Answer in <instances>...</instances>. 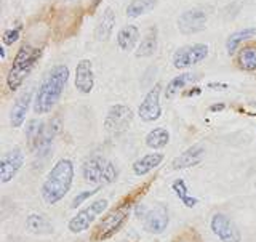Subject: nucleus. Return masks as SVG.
<instances>
[{
  "mask_svg": "<svg viewBox=\"0 0 256 242\" xmlns=\"http://www.w3.org/2000/svg\"><path fill=\"white\" fill-rule=\"evenodd\" d=\"M194 80H196V76L190 74V72H186V74H180V76L173 77L170 82H168L166 88H165V98L166 100L174 98V96L178 95L184 87H186L188 84H190V82H194Z\"/></svg>",
  "mask_w": 256,
  "mask_h": 242,
  "instance_id": "4be33fe9",
  "label": "nucleus"
},
{
  "mask_svg": "<svg viewBox=\"0 0 256 242\" xmlns=\"http://www.w3.org/2000/svg\"><path fill=\"white\" fill-rule=\"evenodd\" d=\"M94 87L93 63L90 60H80L76 68V88L84 95H88Z\"/></svg>",
  "mask_w": 256,
  "mask_h": 242,
  "instance_id": "2eb2a0df",
  "label": "nucleus"
},
{
  "mask_svg": "<svg viewBox=\"0 0 256 242\" xmlns=\"http://www.w3.org/2000/svg\"><path fill=\"white\" fill-rule=\"evenodd\" d=\"M58 133V124L46 125L44 120L32 119L26 127V138L32 152H42L52 146L54 135Z\"/></svg>",
  "mask_w": 256,
  "mask_h": 242,
  "instance_id": "39448f33",
  "label": "nucleus"
},
{
  "mask_svg": "<svg viewBox=\"0 0 256 242\" xmlns=\"http://www.w3.org/2000/svg\"><path fill=\"white\" fill-rule=\"evenodd\" d=\"M40 56H42V48L32 47L30 44H22L20 47L6 76V85L12 92H16L22 85L30 71L34 69L36 63L40 60Z\"/></svg>",
  "mask_w": 256,
  "mask_h": 242,
  "instance_id": "7ed1b4c3",
  "label": "nucleus"
},
{
  "mask_svg": "<svg viewBox=\"0 0 256 242\" xmlns=\"http://www.w3.org/2000/svg\"><path fill=\"white\" fill-rule=\"evenodd\" d=\"M254 34H256L254 28H245V29H240V31L234 32V34H230L228 37V40H226V50H228V53L232 55L238 48L240 44L245 42L246 39L253 37Z\"/></svg>",
  "mask_w": 256,
  "mask_h": 242,
  "instance_id": "cd10ccee",
  "label": "nucleus"
},
{
  "mask_svg": "<svg viewBox=\"0 0 256 242\" xmlns=\"http://www.w3.org/2000/svg\"><path fill=\"white\" fill-rule=\"evenodd\" d=\"M130 208L132 204L130 202H124L118 207H116L114 210L109 212L104 218L100 221V224L94 229V240H106L109 237H112L116 232L124 226L125 221L130 216Z\"/></svg>",
  "mask_w": 256,
  "mask_h": 242,
  "instance_id": "423d86ee",
  "label": "nucleus"
},
{
  "mask_svg": "<svg viewBox=\"0 0 256 242\" xmlns=\"http://www.w3.org/2000/svg\"><path fill=\"white\" fill-rule=\"evenodd\" d=\"M208 53H210V48H208L206 44H192L178 48L174 52L172 61L176 69H186L206 60Z\"/></svg>",
  "mask_w": 256,
  "mask_h": 242,
  "instance_id": "1a4fd4ad",
  "label": "nucleus"
},
{
  "mask_svg": "<svg viewBox=\"0 0 256 242\" xmlns=\"http://www.w3.org/2000/svg\"><path fill=\"white\" fill-rule=\"evenodd\" d=\"M208 88H212V90H226L229 88L228 84H214V82H210L208 84Z\"/></svg>",
  "mask_w": 256,
  "mask_h": 242,
  "instance_id": "7c9ffc66",
  "label": "nucleus"
},
{
  "mask_svg": "<svg viewBox=\"0 0 256 242\" xmlns=\"http://www.w3.org/2000/svg\"><path fill=\"white\" fill-rule=\"evenodd\" d=\"M26 228L34 232V234H52L53 224L48 221L45 215L40 213H30L26 218Z\"/></svg>",
  "mask_w": 256,
  "mask_h": 242,
  "instance_id": "412c9836",
  "label": "nucleus"
},
{
  "mask_svg": "<svg viewBox=\"0 0 256 242\" xmlns=\"http://www.w3.org/2000/svg\"><path fill=\"white\" fill-rule=\"evenodd\" d=\"M208 16L202 8H190L180 15L178 29L184 36H192L197 32H202L206 28Z\"/></svg>",
  "mask_w": 256,
  "mask_h": 242,
  "instance_id": "f8f14e48",
  "label": "nucleus"
},
{
  "mask_svg": "<svg viewBox=\"0 0 256 242\" xmlns=\"http://www.w3.org/2000/svg\"><path fill=\"white\" fill-rule=\"evenodd\" d=\"M138 39H140V29L133 26V24L124 26L117 32V45L122 52H132L136 47V44H138Z\"/></svg>",
  "mask_w": 256,
  "mask_h": 242,
  "instance_id": "aec40b11",
  "label": "nucleus"
},
{
  "mask_svg": "<svg viewBox=\"0 0 256 242\" xmlns=\"http://www.w3.org/2000/svg\"><path fill=\"white\" fill-rule=\"evenodd\" d=\"M172 189H173V192H174V196L181 200V204H182L184 207L192 208V207H196V205L198 204V200L189 194L188 184H186V181H184V180H181V178L174 180V181L172 183Z\"/></svg>",
  "mask_w": 256,
  "mask_h": 242,
  "instance_id": "a878e982",
  "label": "nucleus"
},
{
  "mask_svg": "<svg viewBox=\"0 0 256 242\" xmlns=\"http://www.w3.org/2000/svg\"><path fill=\"white\" fill-rule=\"evenodd\" d=\"M68 80L69 68L64 66V64H56L48 71V74L38 87L34 100L36 114H46L56 106V103L60 101L64 88L68 85Z\"/></svg>",
  "mask_w": 256,
  "mask_h": 242,
  "instance_id": "f257e3e1",
  "label": "nucleus"
},
{
  "mask_svg": "<svg viewBox=\"0 0 256 242\" xmlns=\"http://www.w3.org/2000/svg\"><path fill=\"white\" fill-rule=\"evenodd\" d=\"M210 228L221 242H242V234L236 223L224 213H214L212 216Z\"/></svg>",
  "mask_w": 256,
  "mask_h": 242,
  "instance_id": "9b49d317",
  "label": "nucleus"
},
{
  "mask_svg": "<svg viewBox=\"0 0 256 242\" xmlns=\"http://www.w3.org/2000/svg\"><path fill=\"white\" fill-rule=\"evenodd\" d=\"M238 66L246 72L256 71V45H246L238 53Z\"/></svg>",
  "mask_w": 256,
  "mask_h": 242,
  "instance_id": "bb28decb",
  "label": "nucleus"
},
{
  "mask_svg": "<svg viewBox=\"0 0 256 242\" xmlns=\"http://www.w3.org/2000/svg\"><path fill=\"white\" fill-rule=\"evenodd\" d=\"M24 164V152L21 148H13L12 151L5 152L0 159V180L2 183L12 181Z\"/></svg>",
  "mask_w": 256,
  "mask_h": 242,
  "instance_id": "ddd939ff",
  "label": "nucleus"
},
{
  "mask_svg": "<svg viewBox=\"0 0 256 242\" xmlns=\"http://www.w3.org/2000/svg\"><path fill=\"white\" fill-rule=\"evenodd\" d=\"M164 154L162 152H149V154L142 156L141 159H138L136 162L133 164V172L134 175L138 176H144L148 175L149 172H152L154 168H157L164 160Z\"/></svg>",
  "mask_w": 256,
  "mask_h": 242,
  "instance_id": "6ab92c4d",
  "label": "nucleus"
},
{
  "mask_svg": "<svg viewBox=\"0 0 256 242\" xmlns=\"http://www.w3.org/2000/svg\"><path fill=\"white\" fill-rule=\"evenodd\" d=\"M114 28H116V13L112 8H106L94 28L96 40H98V42H106L112 36V32H114Z\"/></svg>",
  "mask_w": 256,
  "mask_h": 242,
  "instance_id": "a211bd4d",
  "label": "nucleus"
},
{
  "mask_svg": "<svg viewBox=\"0 0 256 242\" xmlns=\"http://www.w3.org/2000/svg\"><path fill=\"white\" fill-rule=\"evenodd\" d=\"M157 45H158L157 44V32L150 29L146 34V37L140 42L138 48H136V52H134L136 58H148V56H152L157 52Z\"/></svg>",
  "mask_w": 256,
  "mask_h": 242,
  "instance_id": "5701e85b",
  "label": "nucleus"
},
{
  "mask_svg": "<svg viewBox=\"0 0 256 242\" xmlns=\"http://www.w3.org/2000/svg\"><path fill=\"white\" fill-rule=\"evenodd\" d=\"M30 101H32V90H26L22 92L18 98H16L13 108L10 111V124L12 127L18 128L24 124V120H26V114L29 111V106H30Z\"/></svg>",
  "mask_w": 256,
  "mask_h": 242,
  "instance_id": "f3484780",
  "label": "nucleus"
},
{
  "mask_svg": "<svg viewBox=\"0 0 256 242\" xmlns=\"http://www.w3.org/2000/svg\"><path fill=\"white\" fill-rule=\"evenodd\" d=\"M134 112L126 104H112L104 117V130L108 135L117 136L125 133L133 122Z\"/></svg>",
  "mask_w": 256,
  "mask_h": 242,
  "instance_id": "0eeeda50",
  "label": "nucleus"
},
{
  "mask_svg": "<svg viewBox=\"0 0 256 242\" xmlns=\"http://www.w3.org/2000/svg\"><path fill=\"white\" fill-rule=\"evenodd\" d=\"M142 226L150 234H162L170 224V216L165 205H157L142 215Z\"/></svg>",
  "mask_w": 256,
  "mask_h": 242,
  "instance_id": "4468645a",
  "label": "nucleus"
},
{
  "mask_svg": "<svg viewBox=\"0 0 256 242\" xmlns=\"http://www.w3.org/2000/svg\"><path fill=\"white\" fill-rule=\"evenodd\" d=\"M254 188H256V181H254Z\"/></svg>",
  "mask_w": 256,
  "mask_h": 242,
  "instance_id": "72a5a7b5",
  "label": "nucleus"
},
{
  "mask_svg": "<svg viewBox=\"0 0 256 242\" xmlns=\"http://www.w3.org/2000/svg\"><path fill=\"white\" fill-rule=\"evenodd\" d=\"M205 156V148L202 144H194V146L188 148L184 152L176 157L172 162V168L173 170H182V168H189L194 167L197 164L202 162V159Z\"/></svg>",
  "mask_w": 256,
  "mask_h": 242,
  "instance_id": "dca6fc26",
  "label": "nucleus"
},
{
  "mask_svg": "<svg viewBox=\"0 0 256 242\" xmlns=\"http://www.w3.org/2000/svg\"><path fill=\"white\" fill-rule=\"evenodd\" d=\"M168 141H170V133L164 127H157L146 135V146L150 149H162Z\"/></svg>",
  "mask_w": 256,
  "mask_h": 242,
  "instance_id": "b1692460",
  "label": "nucleus"
},
{
  "mask_svg": "<svg viewBox=\"0 0 256 242\" xmlns=\"http://www.w3.org/2000/svg\"><path fill=\"white\" fill-rule=\"evenodd\" d=\"M20 34H21V26H20V24H18V26L12 28V29H6L4 32V37H2L4 44L5 45H13L16 40L20 39Z\"/></svg>",
  "mask_w": 256,
  "mask_h": 242,
  "instance_id": "c756f323",
  "label": "nucleus"
},
{
  "mask_svg": "<svg viewBox=\"0 0 256 242\" xmlns=\"http://www.w3.org/2000/svg\"><path fill=\"white\" fill-rule=\"evenodd\" d=\"M82 175L86 183L98 184V186H106L117 180L118 172L117 167L110 160L101 156H93L86 159L82 165Z\"/></svg>",
  "mask_w": 256,
  "mask_h": 242,
  "instance_id": "20e7f679",
  "label": "nucleus"
},
{
  "mask_svg": "<svg viewBox=\"0 0 256 242\" xmlns=\"http://www.w3.org/2000/svg\"><path fill=\"white\" fill-rule=\"evenodd\" d=\"M109 205V200L108 199H98V200H93L92 204H88L86 207H84L82 210H78L76 216H72L68 228L70 232L74 234H78V232H84L88 228L92 226V223L98 218V216L106 210Z\"/></svg>",
  "mask_w": 256,
  "mask_h": 242,
  "instance_id": "6e6552de",
  "label": "nucleus"
},
{
  "mask_svg": "<svg viewBox=\"0 0 256 242\" xmlns=\"http://www.w3.org/2000/svg\"><path fill=\"white\" fill-rule=\"evenodd\" d=\"M160 92H162V85L156 84L154 88L146 93L142 98L140 108H138V116L142 122H156L162 116V106H160Z\"/></svg>",
  "mask_w": 256,
  "mask_h": 242,
  "instance_id": "9d476101",
  "label": "nucleus"
},
{
  "mask_svg": "<svg viewBox=\"0 0 256 242\" xmlns=\"http://www.w3.org/2000/svg\"><path fill=\"white\" fill-rule=\"evenodd\" d=\"M72 183H74V164L70 159H60L48 172L40 188V194L45 204H58L70 191Z\"/></svg>",
  "mask_w": 256,
  "mask_h": 242,
  "instance_id": "f03ea898",
  "label": "nucleus"
},
{
  "mask_svg": "<svg viewBox=\"0 0 256 242\" xmlns=\"http://www.w3.org/2000/svg\"><path fill=\"white\" fill-rule=\"evenodd\" d=\"M101 188L102 186H96L94 189H90V191H82V192H78V194L72 199V204H70V207L72 208H77V207H80L86 199H90L92 196H94V194H98V192L101 191Z\"/></svg>",
  "mask_w": 256,
  "mask_h": 242,
  "instance_id": "c85d7f7f",
  "label": "nucleus"
},
{
  "mask_svg": "<svg viewBox=\"0 0 256 242\" xmlns=\"http://www.w3.org/2000/svg\"><path fill=\"white\" fill-rule=\"evenodd\" d=\"M157 7V0H132L126 7L128 18H140V16L152 12Z\"/></svg>",
  "mask_w": 256,
  "mask_h": 242,
  "instance_id": "393cba45",
  "label": "nucleus"
},
{
  "mask_svg": "<svg viewBox=\"0 0 256 242\" xmlns=\"http://www.w3.org/2000/svg\"><path fill=\"white\" fill-rule=\"evenodd\" d=\"M0 56H2V60H5V58H6V55H5V48H4V47L0 48Z\"/></svg>",
  "mask_w": 256,
  "mask_h": 242,
  "instance_id": "473e14b6",
  "label": "nucleus"
},
{
  "mask_svg": "<svg viewBox=\"0 0 256 242\" xmlns=\"http://www.w3.org/2000/svg\"><path fill=\"white\" fill-rule=\"evenodd\" d=\"M224 108H226V106L220 103V104H213V106H210V111H212V112H214V111H222Z\"/></svg>",
  "mask_w": 256,
  "mask_h": 242,
  "instance_id": "2f4dec72",
  "label": "nucleus"
}]
</instances>
